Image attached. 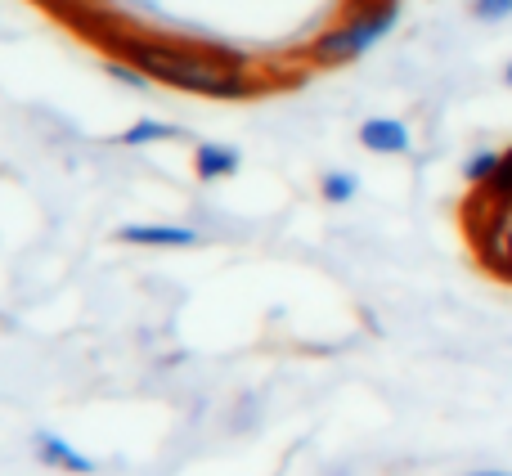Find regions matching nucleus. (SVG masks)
Segmentation results:
<instances>
[{
  "label": "nucleus",
  "instance_id": "6e6552de",
  "mask_svg": "<svg viewBox=\"0 0 512 476\" xmlns=\"http://www.w3.org/2000/svg\"><path fill=\"white\" fill-rule=\"evenodd\" d=\"M499 158H504V153H472L468 162H463V180H468V185H490V176H495L499 171Z\"/></svg>",
  "mask_w": 512,
  "mask_h": 476
},
{
  "label": "nucleus",
  "instance_id": "1a4fd4ad",
  "mask_svg": "<svg viewBox=\"0 0 512 476\" xmlns=\"http://www.w3.org/2000/svg\"><path fill=\"white\" fill-rule=\"evenodd\" d=\"M319 189H324V198H328V203H351V198H355V189H360V180H355L351 171H328V176H324V185H319Z\"/></svg>",
  "mask_w": 512,
  "mask_h": 476
},
{
  "label": "nucleus",
  "instance_id": "f8f14e48",
  "mask_svg": "<svg viewBox=\"0 0 512 476\" xmlns=\"http://www.w3.org/2000/svg\"><path fill=\"white\" fill-rule=\"evenodd\" d=\"M468 476H512V472H468Z\"/></svg>",
  "mask_w": 512,
  "mask_h": 476
},
{
  "label": "nucleus",
  "instance_id": "ddd939ff",
  "mask_svg": "<svg viewBox=\"0 0 512 476\" xmlns=\"http://www.w3.org/2000/svg\"><path fill=\"white\" fill-rule=\"evenodd\" d=\"M504 81H508V86H512V63H508V68H504Z\"/></svg>",
  "mask_w": 512,
  "mask_h": 476
},
{
  "label": "nucleus",
  "instance_id": "f03ea898",
  "mask_svg": "<svg viewBox=\"0 0 512 476\" xmlns=\"http://www.w3.org/2000/svg\"><path fill=\"white\" fill-rule=\"evenodd\" d=\"M396 18H400V0H369V5L355 9L351 18L328 27V32L310 45V54H315L319 63H351V59H360V54H369L373 45L396 27Z\"/></svg>",
  "mask_w": 512,
  "mask_h": 476
},
{
  "label": "nucleus",
  "instance_id": "7ed1b4c3",
  "mask_svg": "<svg viewBox=\"0 0 512 476\" xmlns=\"http://www.w3.org/2000/svg\"><path fill=\"white\" fill-rule=\"evenodd\" d=\"M360 144L369 153H409L414 135H409V126L396 122V117H369V122L360 126Z\"/></svg>",
  "mask_w": 512,
  "mask_h": 476
},
{
  "label": "nucleus",
  "instance_id": "0eeeda50",
  "mask_svg": "<svg viewBox=\"0 0 512 476\" xmlns=\"http://www.w3.org/2000/svg\"><path fill=\"white\" fill-rule=\"evenodd\" d=\"M117 140H122V144H158V140H180V131H176V126L153 122V117H149V122H135L131 131H122Z\"/></svg>",
  "mask_w": 512,
  "mask_h": 476
},
{
  "label": "nucleus",
  "instance_id": "20e7f679",
  "mask_svg": "<svg viewBox=\"0 0 512 476\" xmlns=\"http://www.w3.org/2000/svg\"><path fill=\"white\" fill-rule=\"evenodd\" d=\"M117 238L135 247H194L198 230H189V225H122Z\"/></svg>",
  "mask_w": 512,
  "mask_h": 476
},
{
  "label": "nucleus",
  "instance_id": "f257e3e1",
  "mask_svg": "<svg viewBox=\"0 0 512 476\" xmlns=\"http://www.w3.org/2000/svg\"><path fill=\"white\" fill-rule=\"evenodd\" d=\"M113 50L131 59L149 81L189 90V95L207 99H248L256 81L248 77V59L230 50H194V45H167V41H144V36H113Z\"/></svg>",
  "mask_w": 512,
  "mask_h": 476
},
{
  "label": "nucleus",
  "instance_id": "39448f33",
  "mask_svg": "<svg viewBox=\"0 0 512 476\" xmlns=\"http://www.w3.org/2000/svg\"><path fill=\"white\" fill-rule=\"evenodd\" d=\"M36 454H41V463H50V468H63V472H77V476L95 472V459H90V454H81L77 445H68L63 436H54V432L36 436Z\"/></svg>",
  "mask_w": 512,
  "mask_h": 476
},
{
  "label": "nucleus",
  "instance_id": "9b49d317",
  "mask_svg": "<svg viewBox=\"0 0 512 476\" xmlns=\"http://www.w3.org/2000/svg\"><path fill=\"white\" fill-rule=\"evenodd\" d=\"M108 72H113L122 86H144L149 81V72H140V68H131V63H108Z\"/></svg>",
  "mask_w": 512,
  "mask_h": 476
},
{
  "label": "nucleus",
  "instance_id": "9d476101",
  "mask_svg": "<svg viewBox=\"0 0 512 476\" xmlns=\"http://www.w3.org/2000/svg\"><path fill=\"white\" fill-rule=\"evenodd\" d=\"M472 14L495 23V18H508L512 14V0H472Z\"/></svg>",
  "mask_w": 512,
  "mask_h": 476
},
{
  "label": "nucleus",
  "instance_id": "423d86ee",
  "mask_svg": "<svg viewBox=\"0 0 512 476\" xmlns=\"http://www.w3.org/2000/svg\"><path fill=\"white\" fill-rule=\"evenodd\" d=\"M194 167L203 180H225L239 171V153L230 149V144H198L194 153Z\"/></svg>",
  "mask_w": 512,
  "mask_h": 476
}]
</instances>
